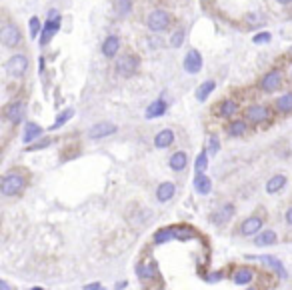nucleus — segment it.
Returning <instances> with one entry per match:
<instances>
[{
  "label": "nucleus",
  "instance_id": "18",
  "mask_svg": "<svg viewBox=\"0 0 292 290\" xmlns=\"http://www.w3.org/2000/svg\"><path fill=\"white\" fill-rule=\"evenodd\" d=\"M166 108H168V104H166V100H162V98H158V100H154V102H150L148 104V108H146V112H144V116L148 118V120H154V118H160L164 112H166Z\"/></svg>",
  "mask_w": 292,
  "mask_h": 290
},
{
  "label": "nucleus",
  "instance_id": "23",
  "mask_svg": "<svg viewBox=\"0 0 292 290\" xmlns=\"http://www.w3.org/2000/svg\"><path fill=\"white\" fill-rule=\"evenodd\" d=\"M276 240H278V234L274 232V230H260L256 236H254V246H272V244H276Z\"/></svg>",
  "mask_w": 292,
  "mask_h": 290
},
{
  "label": "nucleus",
  "instance_id": "42",
  "mask_svg": "<svg viewBox=\"0 0 292 290\" xmlns=\"http://www.w3.org/2000/svg\"><path fill=\"white\" fill-rule=\"evenodd\" d=\"M0 290H10V284L6 280H0Z\"/></svg>",
  "mask_w": 292,
  "mask_h": 290
},
{
  "label": "nucleus",
  "instance_id": "45",
  "mask_svg": "<svg viewBox=\"0 0 292 290\" xmlns=\"http://www.w3.org/2000/svg\"><path fill=\"white\" fill-rule=\"evenodd\" d=\"M28 290H44V288H40V286H34V288H28Z\"/></svg>",
  "mask_w": 292,
  "mask_h": 290
},
{
  "label": "nucleus",
  "instance_id": "21",
  "mask_svg": "<svg viewBox=\"0 0 292 290\" xmlns=\"http://www.w3.org/2000/svg\"><path fill=\"white\" fill-rule=\"evenodd\" d=\"M172 142H174V132H172L170 128H164V130H160V132L154 136V146L160 148V150L172 146Z\"/></svg>",
  "mask_w": 292,
  "mask_h": 290
},
{
  "label": "nucleus",
  "instance_id": "17",
  "mask_svg": "<svg viewBox=\"0 0 292 290\" xmlns=\"http://www.w3.org/2000/svg\"><path fill=\"white\" fill-rule=\"evenodd\" d=\"M192 184H194V190L198 194H202V196H208L212 192V180H210V176H208V174H196Z\"/></svg>",
  "mask_w": 292,
  "mask_h": 290
},
{
  "label": "nucleus",
  "instance_id": "27",
  "mask_svg": "<svg viewBox=\"0 0 292 290\" xmlns=\"http://www.w3.org/2000/svg\"><path fill=\"white\" fill-rule=\"evenodd\" d=\"M118 48H120V38L118 36H108L106 40H104V44H102V54L106 58H114Z\"/></svg>",
  "mask_w": 292,
  "mask_h": 290
},
{
  "label": "nucleus",
  "instance_id": "47",
  "mask_svg": "<svg viewBox=\"0 0 292 290\" xmlns=\"http://www.w3.org/2000/svg\"><path fill=\"white\" fill-rule=\"evenodd\" d=\"M290 78H292V70H290Z\"/></svg>",
  "mask_w": 292,
  "mask_h": 290
},
{
  "label": "nucleus",
  "instance_id": "33",
  "mask_svg": "<svg viewBox=\"0 0 292 290\" xmlns=\"http://www.w3.org/2000/svg\"><path fill=\"white\" fill-rule=\"evenodd\" d=\"M132 10V0H118L116 2V12L120 18H126Z\"/></svg>",
  "mask_w": 292,
  "mask_h": 290
},
{
  "label": "nucleus",
  "instance_id": "9",
  "mask_svg": "<svg viewBox=\"0 0 292 290\" xmlns=\"http://www.w3.org/2000/svg\"><path fill=\"white\" fill-rule=\"evenodd\" d=\"M24 114H26V104H24L22 100H12L10 104L4 108V116H6V120L12 122V124L22 122Z\"/></svg>",
  "mask_w": 292,
  "mask_h": 290
},
{
  "label": "nucleus",
  "instance_id": "36",
  "mask_svg": "<svg viewBox=\"0 0 292 290\" xmlns=\"http://www.w3.org/2000/svg\"><path fill=\"white\" fill-rule=\"evenodd\" d=\"M50 138H42V140H40V142H32V144H28V146H26V150L28 152H34V150H42V148H46V146H50Z\"/></svg>",
  "mask_w": 292,
  "mask_h": 290
},
{
  "label": "nucleus",
  "instance_id": "44",
  "mask_svg": "<svg viewBox=\"0 0 292 290\" xmlns=\"http://www.w3.org/2000/svg\"><path fill=\"white\" fill-rule=\"evenodd\" d=\"M126 284H128V282H118V284H116V288L120 290V288H124V286H126Z\"/></svg>",
  "mask_w": 292,
  "mask_h": 290
},
{
  "label": "nucleus",
  "instance_id": "20",
  "mask_svg": "<svg viewBox=\"0 0 292 290\" xmlns=\"http://www.w3.org/2000/svg\"><path fill=\"white\" fill-rule=\"evenodd\" d=\"M168 166L174 170V172H182L186 166H188V154L182 152V150H176L170 160H168Z\"/></svg>",
  "mask_w": 292,
  "mask_h": 290
},
{
  "label": "nucleus",
  "instance_id": "46",
  "mask_svg": "<svg viewBox=\"0 0 292 290\" xmlns=\"http://www.w3.org/2000/svg\"><path fill=\"white\" fill-rule=\"evenodd\" d=\"M248 290H256V288H248Z\"/></svg>",
  "mask_w": 292,
  "mask_h": 290
},
{
  "label": "nucleus",
  "instance_id": "39",
  "mask_svg": "<svg viewBox=\"0 0 292 290\" xmlns=\"http://www.w3.org/2000/svg\"><path fill=\"white\" fill-rule=\"evenodd\" d=\"M222 278V272H210L206 276V282H218Z\"/></svg>",
  "mask_w": 292,
  "mask_h": 290
},
{
  "label": "nucleus",
  "instance_id": "29",
  "mask_svg": "<svg viewBox=\"0 0 292 290\" xmlns=\"http://www.w3.org/2000/svg\"><path fill=\"white\" fill-rule=\"evenodd\" d=\"M246 128H248L246 120H232L230 124H228V136L238 138V136L246 134Z\"/></svg>",
  "mask_w": 292,
  "mask_h": 290
},
{
  "label": "nucleus",
  "instance_id": "31",
  "mask_svg": "<svg viewBox=\"0 0 292 290\" xmlns=\"http://www.w3.org/2000/svg\"><path fill=\"white\" fill-rule=\"evenodd\" d=\"M74 116V110L72 108H66L64 112H60L58 116H56V120H54V124L50 126V130H56V128H60V126H64V124L70 120Z\"/></svg>",
  "mask_w": 292,
  "mask_h": 290
},
{
  "label": "nucleus",
  "instance_id": "38",
  "mask_svg": "<svg viewBox=\"0 0 292 290\" xmlns=\"http://www.w3.org/2000/svg\"><path fill=\"white\" fill-rule=\"evenodd\" d=\"M270 32H258V34H254V38H252V42L254 44H268L270 42Z\"/></svg>",
  "mask_w": 292,
  "mask_h": 290
},
{
  "label": "nucleus",
  "instance_id": "19",
  "mask_svg": "<svg viewBox=\"0 0 292 290\" xmlns=\"http://www.w3.org/2000/svg\"><path fill=\"white\" fill-rule=\"evenodd\" d=\"M254 280V270L252 268H248V266H240L238 270L232 274V282L238 284V286H246Z\"/></svg>",
  "mask_w": 292,
  "mask_h": 290
},
{
  "label": "nucleus",
  "instance_id": "14",
  "mask_svg": "<svg viewBox=\"0 0 292 290\" xmlns=\"http://www.w3.org/2000/svg\"><path fill=\"white\" fill-rule=\"evenodd\" d=\"M176 194V184L170 182V180H166V182H160L158 184V188H156V200L160 204H166V202H170Z\"/></svg>",
  "mask_w": 292,
  "mask_h": 290
},
{
  "label": "nucleus",
  "instance_id": "28",
  "mask_svg": "<svg viewBox=\"0 0 292 290\" xmlns=\"http://www.w3.org/2000/svg\"><path fill=\"white\" fill-rule=\"evenodd\" d=\"M214 88H216V82H214V80H204L202 84L196 88V100H198V102H204L208 96L214 92Z\"/></svg>",
  "mask_w": 292,
  "mask_h": 290
},
{
  "label": "nucleus",
  "instance_id": "34",
  "mask_svg": "<svg viewBox=\"0 0 292 290\" xmlns=\"http://www.w3.org/2000/svg\"><path fill=\"white\" fill-rule=\"evenodd\" d=\"M28 32H30V38H38V34L42 32V26H40V20L36 16L30 18V22H28Z\"/></svg>",
  "mask_w": 292,
  "mask_h": 290
},
{
  "label": "nucleus",
  "instance_id": "5",
  "mask_svg": "<svg viewBox=\"0 0 292 290\" xmlns=\"http://www.w3.org/2000/svg\"><path fill=\"white\" fill-rule=\"evenodd\" d=\"M138 70V56L134 54H124L116 60V74L122 78H128Z\"/></svg>",
  "mask_w": 292,
  "mask_h": 290
},
{
  "label": "nucleus",
  "instance_id": "1",
  "mask_svg": "<svg viewBox=\"0 0 292 290\" xmlns=\"http://www.w3.org/2000/svg\"><path fill=\"white\" fill-rule=\"evenodd\" d=\"M26 188V178L18 172H8L2 176V182H0V192L2 196H18Z\"/></svg>",
  "mask_w": 292,
  "mask_h": 290
},
{
  "label": "nucleus",
  "instance_id": "7",
  "mask_svg": "<svg viewBox=\"0 0 292 290\" xmlns=\"http://www.w3.org/2000/svg\"><path fill=\"white\" fill-rule=\"evenodd\" d=\"M116 130H118V126L112 122H96L94 126L88 128V138L90 140H102L106 136H112Z\"/></svg>",
  "mask_w": 292,
  "mask_h": 290
},
{
  "label": "nucleus",
  "instance_id": "3",
  "mask_svg": "<svg viewBox=\"0 0 292 290\" xmlns=\"http://www.w3.org/2000/svg\"><path fill=\"white\" fill-rule=\"evenodd\" d=\"M58 28H60V14L58 10H50L46 24L42 26V32H40V46H46L52 40V36L58 32Z\"/></svg>",
  "mask_w": 292,
  "mask_h": 290
},
{
  "label": "nucleus",
  "instance_id": "11",
  "mask_svg": "<svg viewBox=\"0 0 292 290\" xmlns=\"http://www.w3.org/2000/svg\"><path fill=\"white\" fill-rule=\"evenodd\" d=\"M246 258H250V260H260V262H264L266 266H270L272 270L280 276V280H286L288 278V272H286V268H284V264L280 262V258H276V256H270V254H262V256H246Z\"/></svg>",
  "mask_w": 292,
  "mask_h": 290
},
{
  "label": "nucleus",
  "instance_id": "8",
  "mask_svg": "<svg viewBox=\"0 0 292 290\" xmlns=\"http://www.w3.org/2000/svg\"><path fill=\"white\" fill-rule=\"evenodd\" d=\"M246 122H252V124H262L270 118V110L264 104H250L244 112Z\"/></svg>",
  "mask_w": 292,
  "mask_h": 290
},
{
  "label": "nucleus",
  "instance_id": "43",
  "mask_svg": "<svg viewBox=\"0 0 292 290\" xmlns=\"http://www.w3.org/2000/svg\"><path fill=\"white\" fill-rule=\"evenodd\" d=\"M276 2H278V4H290L292 0H276Z\"/></svg>",
  "mask_w": 292,
  "mask_h": 290
},
{
  "label": "nucleus",
  "instance_id": "15",
  "mask_svg": "<svg viewBox=\"0 0 292 290\" xmlns=\"http://www.w3.org/2000/svg\"><path fill=\"white\" fill-rule=\"evenodd\" d=\"M136 274L140 280H154L158 276V266L154 260H146L136 266Z\"/></svg>",
  "mask_w": 292,
  "mask_h": 290
},
{
  "label": "nucleus",
  "instance_id": "35",
  "mask_svg": "<svg viewBox=\"0 0 292 290\" xmlns=\"http://www.w3.org/2000/svg\"><path fill=\"white\" fill-rule=\"evenodd\" d=\"M218 150H220V140H218L216 134H210V136H208V154L214 156Z\"/></svg>",
  "mask_w": 292,
  "mask_h": 290
},
{
  "label": "nucleus",
  "instance_id": "40",
  "mask_svg": "<svg viewBox=\"0 0 292 290\" xmlns=\"http://www.w3.org/2000/svg\"><path fill=\"white\" fill-rule=\"evenodd\" d=\"M84 290H106L100 282H92V284H88V286H84Z\"/></svg>",
  "mask_w": 292,
  "mask_h": 290
},
{
  "label": "nucleus",
  "instance_id": "41",
  "mask_svg": "<svg viewBox=\"0 0 292 290\" xmlns=\"http://www.w3.org/2000/svg\"><path fill=\"white\" fill-rule=\"evenodd\" d=\"M284 220H286V224H288V226H292V206H290V208L286 210V214H284Z\"/></svg>",
  "mask_w": 292,
  "mask_h": 290
},
{
  "label": "nucleus",
  "instance_id": "6",
  "mask_svg": "<svg viewBox=\"0 0 292 290\" xmlns=\"http://www.w3.org/2000/svg\"><path fill=\"white\" fill-rule=\"evenodd\" d=\"M262 226H264V220L260 216L252 214V216H248V218L242 220V224L238 226V232H240V236L250 238V236H256L260 230H264Z\"/></svg>",
  "mask_w": 292,
  "mask_h": 290
},
{
  "label": "nucleus",
  "instance_id": "10",
  "mask_svg": "<svg viewBox=\"0 0 292 290\" xmlns=\"http://www.w3.org/2000/svg\"><path fill=\"white\" fill-rule=\"evenodd\" d=\"M282 86V74L278 70H270L260 80V90L262 92H276Z\"/></svg>",
  "mask_w": 292,
  "mask_h": 290
},
{
  "label": "nucleus",
  "instance_id": "32",
  "mask_svg": "<svg viewBox=\"0 0 292 290\" xmlns=\"http://www.w3.org/2000/svg\"><path fill=\"white\" fill-rule=\"evenodd\" d=\"M208 150H202L198 156H196V160H194V170H196V174H204V170H206V166H208Z\"/></svg>",
  "mask_w": 292,
  "mask_h": 290
},
{
  "label": "nucleus",
  "instance_id": "16",
  "mask_svg": "<svg viewBox=\"0 0 292 290\" xmlns=\"http://www.w3.org/2000/svg\"><path fill=\"white\" fill-rule=\"evenodd\" d=\"M42 134H44V128L40 126V124H36V122H26V126H24V134H22V142L28 146V144H32L34 140H38Z\"/></svg>",
  "mask_w": 292,
  "mask_h": 290
},
{
  "label": "nucleus",
  "instance_id": "13",
  "mask_svg": "<svg viewBox=\"0 0 292 290\" xmlns=\"http://www.w3.org/2000/svg\"><path fill=\"white\" fill-rule=\"evenodd\" d=\"M184 70L188 74H196L202 70V56L198 50H188V54L184 56Z\"/></svg>",
  "mask_w": 292,
  "mask_h": 290
},
{
  "label": "nucleus",
  "instance_id": "30",
  "mask_svg": "<svg viewBox=\"0 0 292 290\" xmlns=\"http://www.w3.org/2000/svg\"><path fill=\"white\" fill-rule=\"evenodd\" d=\"M276 110L282 112V114L292 112V90L286 92V94H282V96L276 100Z\"/></svg>",
  "mask_w": 292,
  "mask_h": 290
},
{
  "label": "nucleus",
  "instance_id": "26",
  "mask_svg": "<svg viewBox=\"0 0 292 290\" xmlns=\"http://www.w3.org/2000/svg\"><path fill=\"white\" fill-rule=\"evenodd\" d=\"M154 244H166L170 240H176V226H170V228H162V230H156L154 236H152Z\"/></svg>",
  "mask_w": 292,
  "mask_h": 290
},
{
  "label": "nucleus",
  "instance_id": "12",
  "mask_svg": "<svg viewBox=\"0 0 292 290\" xmlns=\"http://www.w3.org/2000/svg\"><path fill=\"white\" fill-rule=\"evenodd\" d=\"M0 40H2V44H4L6 48L18 46V44H20V30H18V26L6 24V26L2 28V32H0Z\"/></svg>",
  "mask_w": 292,
  "mask_h": 290
},
{
  "label": "nucleus",
  "instance_id": "2",
  "mask_svg": "<svg viewBox=\"0 0 292 290\" xmlns=\"http://www.w3.org/2000/svg\"><path fill=\"white\" fill-rule=\"evenodd\" d=\"M146 24H148V28L152 32H164V30H168L170 26V14L162 10V8H156L148 14V20H146Z\"/></svg>",
  "mask_w": 292,
  "mask_h": 290
},
{
  "label": "nucleus",
  "instance_id": "37",
  "mask_svg": "<svg viewBox=\"0 0 292 290\" xmlns=\"http://www.w3.org/2000/svg\"><path fill=\"white\" fill-rule=\"evenodd\" d=\"M182 42H184V30H176L172 34V38H170V46L178 48V46H182Z\"/></svg>",
  "mask_w": 292,
  "mask_h": 290
},
{
  "label": "nucleus",
  "instance_id": "24",
  "mask_svg": "<svg viewBox=\"0 0 292 290\" xmlns=\"http://www.w3.org/2000/svg\"><path fill=\"white\" fill-rule=\"evenodd\" d=\"M286 182H288V178H286L284 174H274L272 178L266 182V192H268V194H278V192L284 188V186H286Z\"/></svg>",
  "mask_w": 292,
  "mask_h": 290
},
{
  "label": "nucleus",
  "instance_id": "4",
  "mask_svg": "<svg viewBox=\"0 0 292 290\" xmlns=\"http://www.w3.org/2000/svg\"><path fill=\"white\" fill-rule=\"evenodd\" d=\"M26 70H28V58L24 54H14L6 62V74L10 78H22Z\"/></svg>",
  "mask_w": 292,
  "mask_h": 290
},
{
  "label": "nucleus",
  "instance_id": "22",
  "mask_svg": "<svg viewBox=\"0 0 292 290\" xmlns=\"http://www.w3.org/2000/svg\"><path fill=\"white\" fill-rule=\"evenodd\" d=\"M232 216H234V206H232V204H224L222 208H218V210L212 214V222L218 224V226H222V224H226L228 220H230Z\"/></svg>",
  "mask_w": 292,
  "mask_h": 290
},
{
  "label": "nucleus",
  "instance_id": "25",
  "mask_svg": "<svg viewBox=\"0 0 292 290\" xmlns=\"http://www.w3.org/2000/svg\"><path fill=\"white\" fill-rule=\"evenodd\" d=\"M218 116L220 118H230V116H234L236 112H238V104H236V100H222L220 104H218Z\"/></svg>",
  "mask_w": 292,
  "mask_h": 290
}]
</instances>
